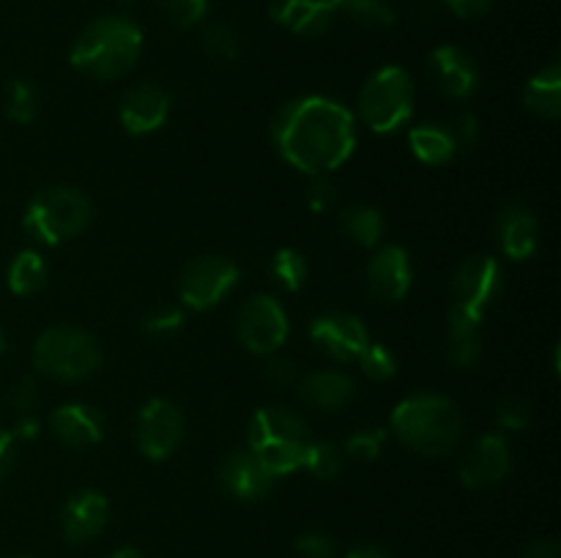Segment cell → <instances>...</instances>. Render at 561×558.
Here are the masks:
<instances>
[{"mask_svg": "<svg viewBox=\"0 0 561 558\" xmlns=\"http://www.w3.org/2000/svg\"><path fill=\"white\" fill-rule=\"evenodd\" d=\"M135 435L148 460H168L184 438V414L173 399H151L137 416Z\"/></svg>", "mask_w": 561, "mask_h": 558, "instance_id": "11", "label": "cell"}, {"mask_svg": "<svg viewBox=\"0 0 561 558\" xmlns=\"http://www.w3.org/2000/svg\"><path fill=\"white\" fill-rule=\"evenodd\" d=\"M524 104L529 113L546 120H557L561 115V66L553 60L546 69L537 71L524 91Z\"/></svg>", "mask_w": 561, "mask_h": 558, "instance_id": "23", "label": "cell"}, {"mask_svg": "<svg viewBox=\"0 0 561 558\" xmlns=\"http://www.w3.org/2000/svg\"><path fill=\"white\" fill-rule=\"evenodd\" d=\"M49 427H53L55 438L71 449L96 446L104 435L102 416H99L96 408H91V405L85 403L60 405V408L49 416Z\"/></svg>", "mask_w": 561, "mask_h": 558, "instance_id": "21", "label": "cell"}, {"mask_svg": "<svg viewBox=\"0 0 561 558\" xmlns=\"http://www.w3.org/2000/svg\"><path fill=\"white\" fill-rule=\"evenodd\" d=\"M173 98L157 82H140L129 88L118 102V120L129 135L146 137L162 129L170 118Z\"/></svg>", "mask_w": 561, "mask_h": 558, "instance_id": "12", "label": "cell"}, {"mask_svg": "<svg viewBox=\"0 0 561 558\" xmlns=\"http://www.w3.org/2000/svg\"><path fill=\"white\" fill-rule=\"evenodd\" d=\"M307 202H310L312 211L318 213L329 211V208L337 202V186H334L329 178H323V175H318V178L312 181L310 191H307Z\"/></svg>", "mask_w": 561, "mask_h": 558, "instance_id": "39", "label": "cell"}, {"mask_svg": "<svg viewBox=\"0 0 561 558\" xmlns=\"http://www.w3.org/2000/svg\"><path fill=\"white\" fill-rule=\"evenodd\" d=\"M496 419L504 430L520 432L531 425V405L524 397H507L499 403Z\"/></svg>", "mask_w": 561, "mask_h": 558, "instance_id": "36", "label": "cell"}, {"mask_svg": "<svg viewBox=\"0 0 561 558\" xmlns=\"http://www.w3.org/2000/svg\"><path fill=\"white\" fill-rule=\"evenodd\" d=\"M513 454L504 435H482L460 460V481L471 490L493 487L507 476Z\"/></svg>", "mask_w": 561, "mask_h": 558, "instance_id": "14", "label": "cell"}, {"mask_svg": "<svg viewBox=\"0 0 561 558\" xmlns=\"http://www.w3.org/2000/svg\"><path fill=\"white\" fill-rule=\"evenodd\" d=\"M414 113V80L400 66H383L359 93V115L376 135H392Z\"/></svg>", "mask_w": 561, "mask_h": 558, "instance_id": "7", "label": "cell"}, {"mask_svg": "<svg viewBox=\"0 0 561 558\" xmlns=\"http://www.w3.org/2000/svg\"><path fill=\"white\" fill-rule=\"evenodd\" d=\"M272 274L274 279H277L279 288H285L288 293H296V290L307 282L310 268H307L305 255H301L299 249L285 246V249H279L277 255L272 257Z\"/></svg>", "mask_w": 561, "mask_h": 558, "instance_id": "29", "label": "cell"}, {"mask_svg": "<svg viewBox=\"0 0 561 558\" xmlns=\"http://www.w3.org/2000/svg\"><path fill=\"white\" fill-rule=\"evenodd\" d=\"M444 3L460 20H477V16H485L491 11L493 0H444Z\"/></svg>", "mask_w": 561, "mask_h": 558, "instance_id": "43", "label": "cell"}, {"mask_svg": "<svg viewBox=\"0 0 561 558\" xmlns=\"http://www.w3.org/2000/svg\"><path fill=\"white\" fill-rule=\"evenodd\" d=\"M38 430H42V425H38L36 414H20L16 416V427L11 435L14 438H36Z\"/></svg>", "mask_w": 561, "mask_h": 558, "instance_id": "46", "label": "cell"}, {"mask_svg": "<svg viewBox=\"0 0 561 558\" xmlns=\"http://www.w3.org/2000/svg\"><path fill=\"white\" fill-rule=\"evenodd\" d=\"M102 364V348L96 337L82 328H47L33 345V367L53 381H85Z\"/></svg>", "mask_w": 561, "mask_h": 558, "instance_id": "6", "label": "cell"}, {"mask_svg": "<svg viewBox=\"0 0 561 558\" xmlns=\"http://www.w3.org/2000/svg\"><path fill=\"white\" fill-rule=\"evenodd\" d=\"M110 503L102 492L80 490L64 507V536L69 545H85L96 539L107 525Z\"/></svg>", "mask_w": 561, "mask_h": 558, "instance_id": "17", "label": "cell"}, {"mask_svg": "<svg viewBox=\"0 0 561 558\" xmlns=\"http://www.w3.org/2000/svg\"><path fill=\"white\" fill-rule=\"evenodd\" d=\"M5 350V334H3V328H0V353H3Z\"/></svg>", "mask_w": 561, "mask_h": 558, "instance_id": "49", "label": "cell"}, {"mask_svg": "<svg viewBox=\"0 0 561 558\" xmlns=\"http://www.w3.org/2000/svg\"><path fill=\"white\" fill-rule=\"evenodd\" d=\"M340 228H343L345 239L362 249H373L381 244L383 219L373 206H348L340 213Z\"/></svg>", "mask_w": 561, "mask_h": 558, "instance_id": "25", "label": "cell"}, {"mask_svg": "<svg viewBox=\"0 0 561 558\" xmlns=\"http://www.w3.org/2000/svg\"><path fill=\"white\" fill-rule=\"evenodd\" d=\"M499 293H502V266H499L496 257H469L453 279V310H449V315L482 323Z\"/></svg>", "mask_w": 561, "mask_h": 558, "instance_id": "8", "label": "cell"}, {"mask_svg": "<svg viewBox=\"0 0 561 558\" xmlns=\"http://www.w3.org/2000/svg\"><path fill=\"white\" fill-rule=\"evenodd\" d=\"M266 377L268 383H274V386H290V383L299 381V372H296L294 361L277 356V359L266 361Z\"/></svg>", "mask_w": 561, "mask_h": 558, "instance_id": "42", "label": "cell"}, {"mask_svg": "<svg viewBox=\"0 0 561 558\" xmlns=\"http://www.w3.org/2000/svg\"><path fill=\"white\" fill-rule=\"evenodd\" d=\"M159 9L175 27H192L206 16L208 0H159Z\"/></svg>", "mask_w": 561, "mask_h": 558, "instance_id": "35", "label": "cell"}, {"mask_svg": "<svg viewBox=\"0 0 561 558\" xmlns=\"http://www.w3.org/2000/svg\"><path fill=\"white\" fill-rule=\"evenodd\" d=\"M239 282V266L225 255H201L179 274V295L190 310H211Z\"/></svg>", "mask_w": 561, "mask_h": 558, "instance_id": "9", "label": "cell"}, {"mask_svg": "<svg viewBox=\"0 0 561 558\" xmlns=\"http://www.w3.org/2000/svg\"><path fill=\"white\" fill-rule=\"evenodd\" d=\"M345 558H392V556H389V553L383 550V547H376V545H356V547H351L348 556H345Z\"/></svg>", "mask_w": 561, "mask_h": 558, "instance_id": "47", "label": "cell"}, {"mask_svg": "<svg viewBox=\"0 0 561 558\" xmlns=\"http://www.w3.org/2000/svg\"><path fill=\"white\" fill-rule=\"evenodd\" d=\"M219 485L239 501H261L268 496L274 476L250 452H233L219 465Z\"/></svg>", "mask_w": 561, "mask_h": 558, "instance_id": "19", "label": "cell"}, {"mask_svg": "<svg viewBox=\"0 0 561 558\" xmlns=\"http://www.w3.org/2000/svg\"><path fill=\"white\" fill-rule=\"evenodd\" d=\"M47 282V263L36 249H25L11 260L9 266V290L16 295H31Z\"/></svg>", "mask_w": 561, "mask_h": 558, "instance_id": "27", "label": "cell"}, {"mask_svg": "<svg viewBox=\"0 0 561 558\" xmlns=\"http://www.w3.org/2000/svg\"><path fill=\"white\" fill-rule=\"evenodd\" d=\"M121 3H135V0H121Z\"/></svg>", "mask_w": 561, "mask_h": 558, "instance_id": "51", "label": "cell"}, {"mask_svg": "<svg viewBox=\"0 0 561 558\" xmlns=\"http://www.w3.org/2000/svg\"><path fill=\"white\" fill-rule=\"evenodd\" d=\"M305 468L310 470L316 479H334V476H340V470H343V449H337L329 441H312L310 449H307Z\"/></svg>", "mask_w": 561, "mask_h": 558, "instance_id": "31", "label": "cell"}, {"mask_svg": "<svg viewBox=\"0 0 561 558\" xmlns=\"http://www.w3.org/2000/svg\"><path fill=\"white\" fill-rule=\"evenodd\" d=\"M299 397L305 399L307 405L321 410H334L343 408V405L351 403L354 397V381L343 372L334 370H321L310 372L299 381Z\"/></svg>", "mask_w": 561, "mask_h": 558, "instance_id": "22", "label": "cell"}, {"mask_svg": "<svg viewBox=\"0 0 561 558\" xmlns=\"http://www.w3.org/2000/svg\"><path fill=\"white\" fill-rule=\"evenodd\" d=\"M296 553L301 558H332L334 556V539L321 531H310L296 539Z\"/></svg>", "mask_w": 561, "mask_h": 558, "instance_id": "38", "label": "cell"}, {"mask_svg": "<svg viewBox=\"0 0 561 558\" xmlns=\"http://www.w3.org/2000/svg\"><path fill=\"white\" fill-rule=\"evenodd\" d=\"M392 432L425 457H444L463 438V416L442 394H411L392 410Z\"/></svg>", "mask_w": 561, "mask_h": 558, "instance_id": "3", "label": "cell"}, {"mask_svg": "<svg viewBox=\"0 0 561 558\" xmlns=\"http://www.w3.org/2000/svg\"><path fill=\"white\" fill-rule=\"evenodd\" d=\"M11 463H14V435L0 430V479L9 474Z\"/></svg>", "mask_w": 561, "mask_h": 558, "instance_id": "45", "label": "cell"}, {"mask_svg": "<svg viewBox=\"0 0 561 558\" xmlns=\"http://www.w3.org/2000/svg\"><path fill=\"white\" fill-rule=\"evenodd\" d=\"M520 558H561V547H559V542H553V539L531 542V545L520 553Z\"/></svg>", "mask_w": 561, "mask_h": 558, "instance_id": "44", "label": "cell"}, {"mask_svg": "<svg viewBox=\"0 0 561 558\" xmlns=\"http://www.w3.org/2000/svg\"><path fill=\"white\" fill-rule=\"evenodd\" d=\"M142 49V33L131 20L107 14L85 25L69 53L71 69L91 80H118L129 74Z\"/></svg>", "mask_w": 561, "mask_h": 558, "instance_id": "2", "label": "cell"}, {"mask_svg": "<svg viewBox=\"0 0 561 558\" xmlns=\"http://www.w3.org/2000/svg\"><path fill=\"white\" fill-rule=\"evenodd\" d=\"M107 558H142V553L135 550V547H124V550H115L113 556Z\"/></svg>", "mask_w": 561, "mask_h": 558, "instance_id": "48", "label": "cell"}, {"mask_svg": "<svg viewBox=\"0 0 561 558\" xmlns=\"http://www.w3.org/2000/svg\"><path fill=\"white\" fill-rule=\"evenodd\" d=\"M414 268L409 252L403 246H381L367 266V284L370 293L381 301H400L411 290Z\"/></svg>", "mask_w": 561, "mask_h": 558, "instance_id": "16", "label": "cell"}, {"mask_svg": "<svg viewBox=\"0 0 561 558\" xmlns=\"http://www.w3.org/2000/svg\"><path fill=\"white\" fill-rule=\"evenodd\" d=\"M334 3L332 0H272L268 14L274 22L288 27L290 33L299 36H321L329 31L334 20Z\"/></svg>", "mask_w": 561, "mask_h": 558, "instance_id": "20", "label": "cell"}, {"mask_svg": "<svg viewBox=\"0 0 561 558\" xmlns=\"http://www.w3.org/2000/svg\"><path fill=\"white\" fill-rule=\"evenodd\" d=\"M310 339L329 359L340 361V364H348V361L359 359L362 350L370 342L367 328L362 326L359 317L348 315V312H327V315H318L310 323Z\"/></svg>", "mask_w": 561, "mask_h": 558, "instance_id": "13", "label": "cell"}, {"mask_svg": "<svg viewBox=\"0 0 561 558\" xmlns=\"http://www.w3.org/2000/svg\"><path fill=\"white\" fill-rule=\"evenodd\" d=\"M383 441H387V430H383V427L356 430L354 435L345 441V454H348L351 460H365V463H370V460H376L378 454H381Z\"/></svg>", "mask_w": 561, "mask_h": 558, "instance_id": "34", "label": "cell"}, {"mask_svg": "<svg viewBox=\"0 0 561 558\" xmlns=\"http://www.w3.org/2000/svg\"><path fill=\"white\" fill-rule=\"evenodd\" d=\"M91 200L75 186H49L31 200L22 228L36 244L58 246L77 239L91 224Z\"/></svg>", "mask_w": 561, "mask_h": 558, "instance_id": "5", "label": "cell"}, {"mask_svg": "<svg viewBox=\"0 0 561 558\" xmlns=\"http://www.w3.org/2000/svg\"><path fill=\"white\" fill-rule=\"evenodd\" d=\"M3 558H31V556H3Z\"/></svg>", "mask_w": 561, "mask_h": 558, "instance_id": "50", "label": "cell"}, {"mask_svg": "<svg viewBox=\"0 0 561 558\" xmlns=\"http://www.w3.org/2000/svg\"><path fill=\"white\" fill-rule=\"evenodd\" d=\"M334 9H343L354 22L365 27H392L394 11L383 0H332Z\"/></svg>", "mask_w": 561, "mask_h": 558, "instance_id": "30", "label": "cell"}, {"mask_svg": "<svg viewBox=\"0 0 561 558\" xmlns=\"http://www.w3.org/2000/svg\"><path fill=\"white\" fill-rule=\"evenodd\" d=\"M431 74L436 88L449 98H469L480 85V69L466 49L442 44L431 53Z\"/></svg>", "mask_w": 561, "mask_h": 558, "instance_id": "15", "label": "cell"}, {"mask_svg": "<svg viewBox=\"0 0 561 558\" xmlns=\"http://www.w3.org/2000/svg\"><path fill=\"white\" fill-rule=\"evenodd\" d=\"M356 361H359L362 372L376 383L392 381L394 372H398V359H394L392 350L381 342H367V348L362 350V356Z\"/></svg>", "mask_w": 561, "mask_h": 558, "instance_id": "33", "label": "cell"}, {"mask_svg": "<svg viewBox=\"0 0 561 558\" xmlns=\"http://www.w3.org/2000/svg\"><path fill=\"white\" fill-rule=\"evenodd\" d=\"M409 146L414 151V156L422 164H438L453 162L455 153H458V142H455L453 131L442 124H420L409 131Z\"/></svg>", "mask_w": 561, "mask_h": 558, "instance_id": "24", "label": "cell"}, {"mask_svg": "<svg viewBox=\"0 0 561 558\" xmlns=\"http://www.w3.org/2000/svg\"><path fill=\"white\" fill-rule=\"evenodd\" d=\"M203 47L217 60H236L241 55V38L225 22H211L203 27Z\"/></svg>", "mask_w": 561, "mask_h": 558, "instance_id": "32", "label": "cell"}, {"mask_svg": "<svg viewBox=\"0 0 561 558\" xmlns=\"http://www.w3.org/2000/svg\"><path fill=\"white\" fill-rule=\"evenodd\" d=\"M449 361L458 370H469L480 361L482 353V337H480V323L463 321V317L449 315Z\"/></svg>", "mask_w": 561, "mask_h": 558, "instance_id": "26", "label": "cell"}, {"mask_svg": "<svg viewBox=\"0 0 561 558\" xmlns=\"http://www.w3.org/2000/svg\"><path fill=\"white\" fill-rule=\"evenodd\" d=\"M312 435L307 421L285 405H268L255 410L247 430V452L277 479L305 468Z\"/></svg>", "mask_w": 561, "mask_h": 558, "instance_id": "4", "label": "cell"}, {"mask_svg": "<svg viewBox=\"0 0 561 558\" xmlns=\"http://www.w3.org/2000/svg\"><path fill=\"white\" fill-rule=\"evenodd\" d=\"M236 334L250 353L272 356L288 339V315L272 295H252L236 315Z\"/></svg>", "mask_w": 561, "mask_h": 558, "instance_id": "10", "label": "cell"}, {"mask_svg": "<svg viewBox=\"0 0 561 558\" xmlns=\"http://www.w3.org/2000/svg\"><path fill=\"white\" fill-rule=\"evenodd\" d=\"M272 142L290 167L323 175L354 153L356 120L334 98L301 96L274 115Z\"/></svg>", "mask_w": 561, "mask_h": 558, "instance_id": "1", "label": "cell"}, {"mask_svg": "<svg viewBox=\"0 0 561 558\" xmlns=\"http://www.w3.org/2000/svg\"><path fill=\"white\" fill-rule=\"evenodd\" d=\"M11 403H14L16 414H33L38 405V383L36 377H22L20 383H16L14 394H11Z\"/></svg>", "mask_w": 561, "mask_h": 558, "instance_id": "41", "label": "cell"}, {"mask_svg": "<svg viewBox=\"0 0 561 558\" xmlns=\"http://www.w3.org/2000/svg\"><path fill=\"white\" fill-rule=\"evenodd\" d=\"M449 131H453L458 148H474L480 140V120L474 113H460L449 126Z\"/></svg>", "mask_w": 561, "mask_h": 558, "instance_id": "40", "label": "cell"}, {"mask_svg": "<svg viewBox=\"0 0 561 558\" xmlns=\"http://www.w3.org/2000/svg\"><path fill=\"white\" fill-rule=\"evenodd\" d=\"M184 326V312L173 310V306H164V310L151 312V315L142 321V332H148L151 337H173L175 332H181Z\"/></svg>", "mask_w": 561, "mask_h": 558, "instance_id": "37", "label": "cell"}, {"mask_svg": "<svg viewBox=\"0 0 561 558\" xmlns=\"http://www.w3.org/2000/svg\"><path fill=\"white\" fill-rule=\"evenodd\" d=\"M499 244L513 260H529L540 244V222L524 202H507L496 219Z\"/></svg>", "mask_w": 561, "mask_h": 558, "instance_id": "18", "label": "cell"}, {"mask_svg": "<svg viewBox=\"0 0 561 558\" xmlns=\"http://www.w3.org/2000/svg\"><path fill=\"white\" fill-rule=\"evenodd\" d=\"M5 115L14 124H33L38 115V91L31 80H9L5 85Z\"/></svg>", "mask_w": 561, "mask_h": 558, "instance_id": "28", "label": "cell"}]
</instances>
